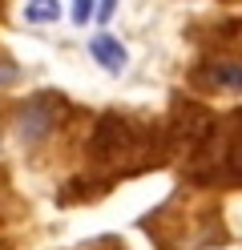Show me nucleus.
<instances>
[{
    "instance_id": "f257e3e1",
    "label": "nucleus",
    "mask_w": 242,
    "mask_h": 250,
    "mask_svg": "<svg viewBox=\"0 0 242 250\" xmlns=\"http://www.w3.org/2000/svg\"><path fill=\"white\" fill-rule=\"evenodd\" d=\"M57 121V109H53V97H37L21 109V117H16V133H21V142H41L48 137Z\"/></svg>"
},
{
    "instance_id": "7ed1b4c3",
    "label": "nucleus",
    "mask_w": 242,
    "mask_h": 250,
    "mask_svg": "<svg viewBox=\"0 0 242 250\" xmlns=\"http://www.w3.org/2000/svg\"><path fill=\"white\" fill-rule=\"evenodd\" d=\"M89 53H93L97 65L109 69V73H121V69H125V61H129V53L121 49V41H117V37H109V33L93 37V41H89Z\"/></svg>"
},
{
    "instance_id": "20e7f679",
    "label": "nucleus",
    "mask_w": 242,
    "mask_h": 250,
    "mask_svg": "<svg viewBox=\"0 0 242 250\" xmlns=\"http://www.w3.org/2000/svg\"><path fill=\"white\" fill-rule=\"evenodd\" d=\"M61 17V4L57 0H24V21L28 24H48Z\"/></svg>"
},
{
    "instance_id": "0eeeda50",
    "label": "nucleus",
    "mask_w": 242,
    "mask_h": 250,
    "mask_svg": "<svg viewBox=\"0 0 242 250\" xmlns=\"http://www.w3.org/2000/svg\"><path fill=\"white\" fill-rule=\"evenodd\" d=\"M16 81V65L12 61H0V85H12Z\"/></svg>"
},
{
    "instance_id": "f03ea898",
    "label": "nucleus",
    "mask_w": 242,
    "mask_h": 250,
    "mask_svg": "<svg viewBox=\"0 0 242 250\" xmlns=\"http://www.w3.org/2000/svg\"><path fill=\"white\" fill-rule=\"evenodd\" d=\"M202 81L214 85V89H226V93H242V61H210L202 69Z\"/></svg>"
},
{
    "instance_id": "39448f33",
    "label": "nucleus",
    "mask_w": 242,
    "mask_h": 250,
    "mask_svg": "<svg viewBox=\"0 0 242 250\" xmlns=\"http://www.w3.org/2000/svg\"><path fill=\"white\" fill-rule=\"evenodd\" d=\"M89 17H97V0H73V21L89 24Z\"/></svg>"
},
{
    "instance_id": "423d86ee",
    "label": "nucleus",
    "mask_w": 242,
    "mask_h": 250,
    "mask_svg": "<svg viewBox=\"0 0 242 250\" xmlns=\"http://www.w3.org/2000/svg\"><path fill=\"white\" fill-rule=\"evenodd\" d=\"M113 8H117V0H101V4H97V21L109 24L113 21Z\"/></svg>"
}]
</instances>
